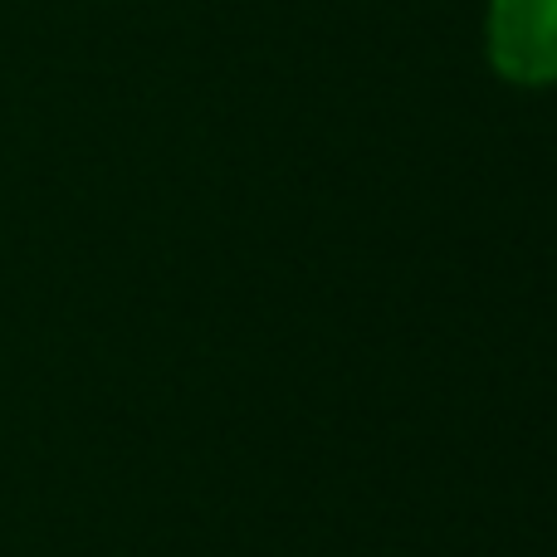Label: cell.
I'll list each match as a JSON object with an SVG mask.
<instances>
[{
	"label": "cell",
	"instance_id": "1",
	"mask_svg": "<svg viewBox=\"0 0 557 557\" xmlns=\"http://www.w3.org/2000/svg\"><path fill=\"white\" fill-rule=\"evenodd\" d=\"M490 64L509 84L553 88L557 84V0H494L484 25Z\"/></svg>",
	"mask_w": 557,
	"mask_h": 557
}]
</instances>
